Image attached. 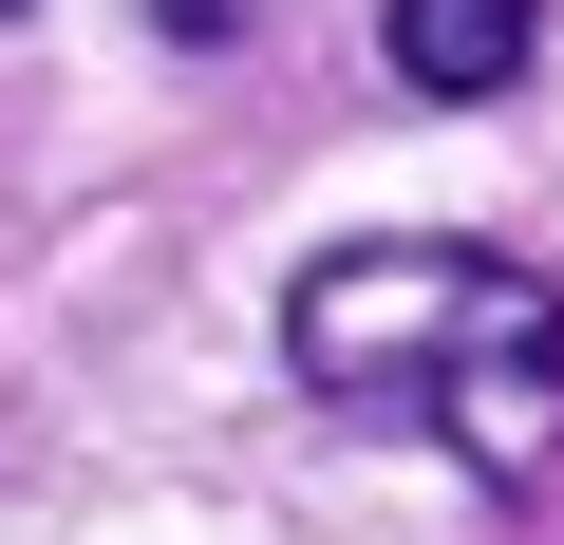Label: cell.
<instances>
[{
	"mask_svg": "<svg viewBox=\"0 0 564 545\" xmlns=\"http://www.w3.org/2000/svg\"><path fill=\"white\" fill-rule=\"evenodd\" d=\"M282 358H302V395H339L377 433L470 451L489 489H527L564 451V283L527 244H339L282 302Z\"/></svg>",
	"mask_w": 564,
	"mask_h": 545,
	"instance_id": "cell-1",
	"label": "cell"
},
{
	"mask_svg": "<svg viewBox=\"0 0 564 545\" xmlns=\"http://www.w3.org/2000/svg\"><path fill=\"white\" fill-rule=\"evenodd\" d=\"M527 39H545V0H377V57L414 95H508Z\"/></svg>",
	"mask_w": 564,
	"mask_h": 545,
	"instance_id": "cell-2",
	"label": "cell"
},
{
	"mask_svg": "<svg viewBox=\"0 0 564 545\" xmlns=\"http://www.w3.org/2000/svg\"><path fill=\"white\" fill-rule=\"evenodd\" d=\"M151 20H170V39H226V20H245V0H151Z\"/></svg>",
	"mask_w": 564,
	"mask_h": 545,
	"instance_id": "cell-3",
	"label": "cell"
}]
</instances>
